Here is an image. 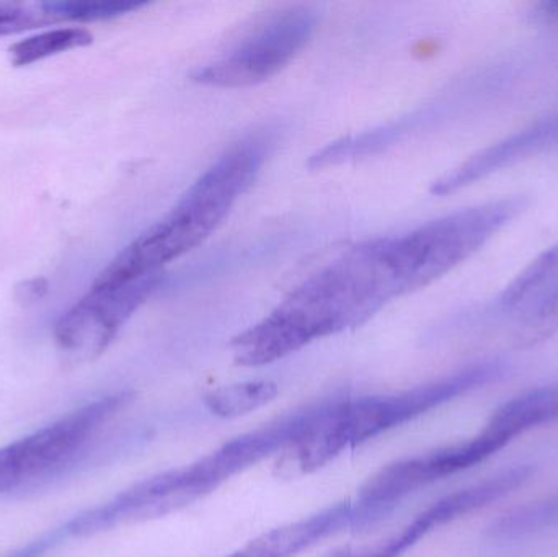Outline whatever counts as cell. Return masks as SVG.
Instances as JSON below:
<instances>
[{
	"instance_id": "obj_1",
	"label": "cell",
	"mask_w": 558,
	"mask_h": 557,
	"mask_svg": "<svg viewBox=\"0 0 558 557\" xmlns=\"http://www.w3.org/2000/svg\"><path fill=\"white\" fill-rule=\"evenodd\" d=\"M397 296L384 238L361 242L302 281L251 329L232 340L235 365H270L315 340L356 329Z\"/></svg>"
},
{
	"instance_id": "obj_2",
	"label": "cell",
	"mask_w": 558,
	"mask_h": 557,
	"mask_svg": "<svg viewBox=\"0 0 558 557\" xmlns=\"http://www.w3.org/2000/svg\"><path fill=\"white\" fill-rule=\"evenodd\" d=\"M268 136H248L229 147L172 211L134 239L101 271L105 277L140 278L163 274L170 262L206 241L251 189L270 154Z\"/></svg>"
},
{
	"instance_id": "obj_3",
	"label": "cell",
	"mask_w": 558,
	"mask_h": 557,
	"mask_svg": "<svg viewBox=\"0 0 558 557\" xmlns=\"http://www.w3.org/2000/svg\"><path fill=\"white\" fill-rule=\"evenodd\" d=\"M508 372L510 363L507 360L494 359L397 395L369 396L353 401L341 399L308 437L282 453L275 473L282 477L314 473L343 451L412 422L452 399L500 382Z\"/></svg>"
},
{
	"instance_id": "obj_4",
	"label": "cell",
	"mask_w": 558,
	"mask_h": 557,
	"mask_svg": "<svg viewBox=\"0 0 558 557\" xmlns=\"http://www.w3.org/2000/svg\"><path fill=\"white\" fill-rule=\"evenodd\" d=\"M527 205L524 195L501 196L384 239V261L397 296L422 290L464 264Z\"/></svg>"
},
{
	"instance_id": "obj_5",
	"label": "cell",
	"mask_w": 558,
	"mask_h": 557,
	"mask_svg": "<svg viewBox=\"0 0 558 557\" xmlns=\"http://www.w3.org/2000/svg\"><path fill=\"white\" fill-rule=\"evenodd\" d=\"M131 399L130 391L104 396L0 448V496L41 489L71 473L98 432Z\"/></svg>"
},
{
	"instance_id": "obj_6",
	"label": "cell",
	"mask_w": 558,
	"mask_h": 557,
	"mask_svg": "<svg viewBox=\"0 0 558 557\" xmlns=\"http://www.w3.org/2000/svg\"><path fill=\"white\" fill-rule=\"evenodd\" d=\"M162 278L163 274L140 278L98 275L90 290L56 324L59 352L72 362L98 359L134 313L156 293Z\"/></svg>"
},
{
	"instance_id": "obj_7",
	"label": "cell",
	"mask_w": 558,
	"mask_h": 557,
	"mask_svg": "<svg viewBox=\"0 0 558 557\" xmlns=\"http://www.w3.org/2000/svg\"><path fill=\"white\" fill-rule=\"evenodd\" d=\"M317 28V16L305 7H294L258 26L218 61L193 74L199 84L244 88L262 84L281 72L307 45Z\"/></svg>"
},
{
	"instance_id": "obj_8",
	"label": "cell",
	"mask_w": 558,
	"mask_h": 557,
	"mask_svg": "<svg viewBox=\"0 0 558 557\" xmlns=\"http://www.w3.org/2000/svg\"><path fill=\"white\" fill-rule=\"evenodd\" d=\"M211 494L195 463L147 477L62 523L69 540L90 538L120 526L162 519Z\"/></svg>"
},
{
	"instance_id": "obj_9",
	"label": "cell",
	"mask_w": 558,
	"mask_h": 557,
	"mask_svg": "<svg viewBox=\"0 0 558 557\" xmlns=\"http://www.w3.org/2000/svg\"><path fill=\"white\" fill-rule=\"evenodd\" d=\"M533 467H513L510 470L494 474L474 486L465 487L458 493L442 497L428 509L423 510L412 523L405 526L399 535L384 542L374 543L367 548L354 552L353 557H400L412 549L416 543L422 542L426 535L439 526L448 525L461 517L477 512L497 500L504 499L508 494L514 493L518 487L524 486L533 476Z\"/></svg>"
},
{
	"instance_id": "obj_10",
	"label": "cell",
	"mask_w": 558,
	"mask_h": 557,
	"mask_svg": "<svg viewBox=\"0 0 558 557\" xmlns=\"http://www.w3.org/2000/svg\"><path fill=\"white\" fill-rule=\"evenodd\" d=\"M354 504L341 502L315 516L278 526L225 557H295L330 536L354 529Z\"/></svg>"
},
{
	"instance_id": "obj_11",
	"label": "cell",
	"mask_w": 558,
	"mask_h": 557,
	"mask_svg": "<svg viewBox=\"0 0 558 557\" xmlns=\"http://www.w3.org/2000/svg\"><path fill=\"white\" fill-rule=\"evenodd\" d=\"M558 421V382L539 386L505 402L485 431L500 438L505 445L518 435Z\"/></svg>"
},
{
	"instance_id": "obj_12",
	"label": "cell",
	"mask_w": 558,
	"mask_h": 557,
	"mask_svg": "<svg viewBox=\"0 0 558 557\" xmlns=\"http://www.w3.org/2000/svg\"><path fill=\"white\" fill-rule=\"evenodd\" d=\"M277 383L248 382L222 386L203 396L206 409L221 419H238L258 411L278 398Z\"/></svg>"
},
{
	"instance_id": "obj_13",
	"label": "cell",
	"mask_w": 558,
	"mask_h": 557,
	"mask_svg": "<svg viewBox=\"0 0 558 557\" xmlns=\"http://www.w3.org/2000/svg\"><path fill=\"white\" fill-rule=\"evenodd\" d=\"M558 283V245L544 252L530 267L524 268L517 280L501 293L498 310L508 313L530 306L533 298H543Z\"/></svg>"
},
{
	"instance_id": "obj_14",
	"label": "cell",
	"mask_w": 558,
	"mask_h": 557,
	"mask_svg": "<svg viewBox=\"0 0 558 557\" xmlns=\"http://www.w3.org/2000/svg\"><path fill=\"white\" fill-rule=\"evenodd\" d=\"M558 529V494L501 516L488 533L495 540H520Z\"/></svg>"
},
{
	"instance_id": "obj_15",
	"label": "cell",
	"mask_w": 558,
	"mask_h": 557,
	"mask_svg": "<svg viewBox=\"0 0 558 557\" xmlns=\"http://www.w3.org/2000/svg\"><path fill=\"white\" fill-rule=\"evenodd\" d=\"M92 35L77 26L46 29L38 35L28 36L10 48V59L15 65H29L51 56L71 51L90 45Z\"/></svg>"
},
{
	"instance_id": "obj_16",
	"label": "cell",
	"mask_w": 558,
	"mask_h": 557,
	"mask_svg": "<svg viewBox=\"0 0 558 557\" xmlns=\"http://www.w3.org/2000/svg\"><path fill=\"white\" fill-rule=\"evenodd\" d=\"M46 12L54 20H105L124 15L141 9L144 3L134 0H59V2H43Z\"/></svg>"
},
{
	"instance_id": "obj_17",
	"label": "cell",
	"mask_w": 558,
	"mask_h": 557,
	"mask_svg": "<svg viewBox=\"0 0 558 557\" xmlns=\"http://www.w3.org/2000/svg\"><path fill=\"white\" fill-rule=\"evenodd\" d=\"M54 22L41 3L0 2V36Z\"/></svg>"
},
{
	"instance_id": "obj_18",
	"label": "cell",
	"mask_w": 558,
	"mask_h": 557,
	"mask_svg": "<svg viewBox=\"0 0 558 557\" xmlns=\"http://www.w3.org/2000/svg\"><path fill=\"white\" fill-rule=\"evenodd\" d=\"M68 533H65L64 526L61 525L59 529L39 536L35 542L28 543V545L22 546V548L15 549V552L2 557H45L49 552L68 542Z\"/></svg>"
},
{
	"instance_id": "obj_19",
	"label": "cell",
	"mask_w": 558,
	"mask_h": 557,
	"mask_svg": "<svg viewBox=\"0 0 558 557\" xmlns=\"http://www.w3.org/2000/svg\"><path fill=\"white\" fill-rule=\"evenodd\" d=\"M353 553L350 546H341V548L331 549V552L325 553L320 557H353Z\"/></svg>"
}]
</instances>
